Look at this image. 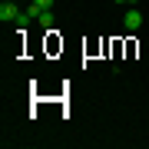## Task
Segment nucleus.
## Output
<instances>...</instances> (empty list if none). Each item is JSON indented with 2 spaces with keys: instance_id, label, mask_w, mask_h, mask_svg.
<instances>
[{
  "instance_id": "3",
  "label": "nucleus",
  "mask_w": 149,
  "mask_h": 149,
  "mask_svg": "<svg viewBox=\"0 0 149 149\" xmlns=\"http://www.w3.org/2000/svg\"><path fill=\"white\" fill-rule=\"evenodd\" d=\"M43 10H53V0H30V7H27V13L33 17V20H37Z\"/></svg>"
},
{
  "instance_id": "2",
  "label": "nucleus",
  "mask_w": 149,
  "mask_h": 149,
  "mask_svg": "<svg viewBox=\"0 0 149 149\" xmlns=\"http://www.w3.org/2000/svg\"><path fill=\"white\" fill-rule=\"evenodd\" d=\"M17 17H20V7L13 3V0H3V3H0V20H17Z\"/></svg>"
},
{
  "instance_id": "4",
  "label": "nucleus",
  "mask_w": 149,
  "mask_h": 149,
  "mask_svg": "<svg viewBox=\"0 0 149 149\" xmlns=\"http://www.w3.org/2000/svg\"><path fill=\"white\" fill-rule=\"evenodd\" d=\"M37 20L43 23V27H53V10H43V13L37 17Z\"/></svg>"
},
{
  "instance_id": "1",
  "label": "nucleus",
  "mask_w": 149,
  "mask_h": 149,
  "mask_svg": "<svg viewBox=\"0 0 149 149\" xmlns=\"http://www.w3.org/2000/svg\"><path fill=\"white\" fill-rule=\"evenodd\" d=\"M123 27H126V30H139V27H143V13H139L136 7H129L126 17H123Z\"/></svg>"
},
{
  "instance_id": "5",
  "label": "nucleus",
  "mask_w": 149,
  "mask_h": 149,
  "mask_svg": "<svg viewBox=\"0 0 149 149\" xmlns=\"http://www.w3.org/2000/svg\"><path fill=\"white\" fill-rule=\"evenodd\" d=\"M133 3H139V0H126V7H133Z\"/></svg>"
}]
</instances>
